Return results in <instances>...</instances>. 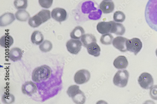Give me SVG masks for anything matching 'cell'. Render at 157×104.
Segmentation results:
<instances>
[{
    "label": "cell",
    "instance_id": "obj_2",
    "mask_svg": "<svg viewBox=\"0 0 157 104\" xmlns=\"http://www.w3.org/2000/svg\"><path fill=\"white\" fill-rule=\"evenodd\" d=\"M51 74L50 68L46 65H44L34 70L32 75V80L34 82L39 83L48 79Z\"/></svg>",
    "mask_w": 157,
    "mask_h": 104
},
{
    "label": "cell",
    "instance_id": "obj_14",
    "mask_svg": "<svg viewBox=\"0 0 157 104\" xmlns=\"http://www.w3.org/2000/svg\"><path fill=\"white\" fill-rule=\"evenodd\" d=\"M114 66L118 69H126L128 66V62L126 58L124 56H120L116 58L113 62Z\"/></svg>",
    "mask_w": 157,
    "mask_h": 104
},
{
    "label": "cell",
    "instance_id": "obj_3",
    "mask_svg": "<svg viewBox=\"0 0 157 104\" xmlns=\"http://www.w3.org/2000/svg\"><path fill=\"white\" fill-rule=\"evenodd\" d=\"M51 18L50 12L48 10L43 9L29 20V24L33 28H36Z\"/></svg>",
    "mask_w": 157,
    "mask_h": 104
},
{
    "label": "cell",
    "instance_id": "obj_29",
    "mask_svg": "<svg viewBox=\"0 0 157 104\" xmlns=\"http://www.w3.org/2000/svg\"><path fill=\"white\" fill-rule=\"evenodd\" d=\"M14 5L18 9H25L28 5V0H15Z\"/></svg>",
    "mask_w": 157,
    "mask_h": 104
},
{
    "label": "cell",
    "instance_id": "obj_33",
    "mask_svg": "<svg viewBox=\"0 0 157 104\" xmlns=\"http://www.w3.org/2000/svg\"><path fill=\"white\" fill-rule=\"evenodd\" d=\"M150 94L151 98L157 100V85L154 86L151 88Z\"/></svg>",
    "mask_w": 157,
    "mask_h": 104
},
{
    "label": "cell",
    "instance_id": "obj_7",
    "mask_svg": "<svg viewBox=\"0 0 157 104\" xmlns=\"http://www.w3.org/2000/svg\"><path fill=\"white\" fill-rule=\"evenodd\" d=\"M127 50L136 55L142 47V43L140 39L134 38L128 40L126 42Z\"/></svg>",
    "mask_w": 157,
    "mask_h": 104
},
{
    "label": "cell",
    "instance_id": "obj_34",
    "mask_svg": "<svg viewBox=\"0 0 157 104\" xmlns=\"http://www.w3.org/2000/svg\"><path fill=\"white\" fill-rule=\"evenodd\" d=\"M155 53H156V56H157V48L156 50Z\"/></svg>",
    "mask_w": 157,
    "mask_h": 104
},
{
    "label": "cell",
    "instance_id": "obj_32",
    "mask_svg": "<svg viewBox=\"0 0 157 104\" xmlns=\"http://www.w3.org/2000/svg\"><path fill=\"white\" fill-rule=\"evenodd\" d=\"M53 0H39V3L43 8L48 9L51 7L53 4Z\"/></svg>",
    "mask_w": 157,
    "mask_h": 104
},
{
    "label": "cell",
    "instance_id": "obj_25",
    "mask_svg": "<svg viewBox=\"0 0 157 104\" xmlns=\"http://www.w3.org/2000/svg\"><path fill=\"white\" fill-rule=\"evenodd\" d=\"M16 19L21 21H27L30 17L29 13L24 10H19L15 14Z\"/></svg>",
    "mask_w": 157,
    "mask_h": 104
},
{
    "label": "cell",
    "instance_id": "obj_5",
    "mask_svg": "<svg viewBox=\"0 0 157 104\" xmlns=\"http://www.w3.org/2000/svg\"><path fill=\"white\" fill-rule=\"evenodd\" d=\"M129 73L126 70H119L115 74L113 79L115 85L119 87L124 88L127 84Z\"/></svg>",
    "mask_w": 157,
    "mask_h": 104
},
{
    "label": "cell",
    "instance_id": "obj_17",
    "mask_svg": "<svg viewBox=\"0 0 157 104\" xmlns=\"http://www.w3.org/2000/svg\"><path fill=\"white\" fill-rule=\"evenodd\" d=\"M114 5L113 2L103 1L100 4V8L104 14H109L113 12L114 9Z\"/></svg>",
    "mask_w": 157,
    "mask_h": 104
},
{
    "label": "cell",
    "instance_id": "obj_13",
    "mask_svg": "<svg viewBox=\"0 0 157 104\" xmlns=\"http://www.w3.org/2000/svg\"><path fill=\"white\" fill-rule=\"evenodd\" d=\"M15 20L14 15L10 13H7L0 17V26L4 27L11 23Z\"/></svg>",
    "mask_w": 157,
    "mask_h": 104
},
{
    "label": "cell",
    "instance_id": "obj_23",
    "mask_svg": "<svg viewBox=\"0 0 157 104\" xmlns=\"http://www.w3.org/2000/svg\"><path fill=\"white\" fill-rule=\"evenodd\" d=\"M31 40L33 44L38 45L43 42L44 40V37L40 32L35 31L32 35Z\"/></svg>",
    "mask_w": 157,
    "mask_h": 104
},
{
    "label": "cell",
    "instance_id": "obj_9",
    "mask_svg": "<svg viewBox=\"0 0 157 104\" xmlns=\"http://www.w3.org/2000/svg\"><path fill=\"white\" fill-rule=\"evenodd\" d=\"M82 44L78 40L71 39L68 41L66 46L68 51L71 54L77 55L81 50Z\"/></svg>",
    "mask_w": 157,
    "mask_h": 104
},
{
    "label": "cell",
    "instance_id": "obj_35",
    "mask_svg": "<svg viewBox=\"0 0 157 104\" xmlns=\"http://www.w3.org/2000/svg\"><path fill=\"white\" fill-rule=\"evenodd\" d=\"M104 1H111L112 0H104Z\"/></svg>",
    "mask_w": 157,
    "mask_h": 104
},
{
    "label": "cell",
    "instance_id": "obj_18",
    "mask_svg": "<svg viewBox=\"0 0 157 104\" xmlns=\"http://www.w3.org/2000/svg\"><path fill=\"white\" fill-rule=\"evenodd\" d=\"M82 11L84 14H89L91 11L97 10L94 3L91 1H88L83 2L81 6Z\"/></svg>",
    "mask_w": 157,
    "mask_h": 104
},
{
    "label": "cell",
    "instance_id": "obj_20",
    "mask_svg": "<svg viewBox=\"0 0 157 104\" xmlns=\"http://www.w3.org/2000/svg\"><path fill=\"white\" fill-rule=\"evenodd\" d=\"M86 48L90 55L95 57H98L100 55L101 49L96 42L91 44Z\"/></svg>",
    "mask_w": 157,
    "mask_h": 104
},
{
    "label": "cell",
    "instance_id": "obj_26",
    "mask_svg": "<svg viewBox=\"0 0 157 104\" xmlns=\"http://www.w3.org/2000/svg\"><path fill=\"white\" fill-rule=\"evenodd\" d=\"M113 37L110 34H107L103 35L100 39L101 43L104 45H109L112 44Z\"/></svg>",
    "mask_w": 157,
    "mask_h": 104
},
{
    "label": "cell",
    "instance_id": "obj_1",
    "mask_svg": "<svg viewBox=\"0 0 157 104\" xmlns=\"http://www.w3.org/2000/svg\"><path fill=\"white\" fill-rule=\"evenodd\" d=\"M145 17L149 27L157 32V0H149L146 7Z\"/></svg>",
    "mask_w": 157,
    "mask_h": 104
},
{
    "label": "cell",
    "instance_id": "obj_10",
    "mask_svg": "<svg viewBox=\"0 0 157 104\" xmlns=\"http://www.w3.org/2000/svg\"><path fill=\"white\" fill-rule=\"evenodd\" d=\"M51 16L52 18L56 20L61 22L66 20L67 13L64 9L57 8L52 10Z\"/></svg>",
    "mask_w": 157,
    "mask_h": 104
},
{
    "label": "cell",
    "instance_id": "obj_30",
    "mask_svg": "<svg viewBox=\"0 0 157 104\" xmlns=\"http://www.w3.org/2000/svg\"><path fill=\"white\" fill-rule=\"evenodd\" d=\"M2 101L5 104H11L15 102L14 96L9 93L4 94L2 98Z\"/></svg>",
    "mask_w": 157,
    "mask_h": 104
},
{
    "label": "cell",
    "instance_id": "obj_28",
    "mask_svg": "<svg viewBox=\"0 0 157 104\" xmlns=\"http://www.w3.org/2000/svg\"><path fill=\"white\" fill-rule=\"evenodd\" d=\"M102 12L100 9L93 11L90 13L88 16V18L90 20H98L100 19L101 16Z\"/></svg>",
    "mask_w": 157,
    "mask_h": 104
},
{
    "label": "cell",
    "instance_id": "obj_31",
    "mask_svg": "<svg viewBox=\"0 0 157 104\" xmlns=\"http://www.w3.org/2000/svg\"><path fill=\"white\" fill-rule=\"evenodd\" d=\"M125 19V16L124 13L121 11L116 12L113 15L114 20L117 22H123Z\"/></svg>",
    "mask_w": 157,
    "mask_h": 104
},
{
    "label": "cell",
    "instance_id": "obj_16",
    "mask_svg": "<svg viewBox=\"0 0 157 104\" xmlns=\"http://www.w3.org/2000/svg\"><path fill=\"white\" fill-rule=\"evenodd\" d=\"M111 22L112 24V28L110 32L111 33L120 35H123L124 34L125 29L123 24L113 21Z\"/></svg>",
    "mask_w": 157,
    "mask_h": 104
},
{
    "label": "cell",
    "instance_id": "obj_12",
    "mask_svg": "<svg viewBox=\"0 0 157 104\" xmlns=\"http://www.w3.org/2000/svg\"><path fill=\"white\" fill-rule=\"evenodd\" d=\"M22 91L25 95L31 96L36 91V85L32 81H28L24 84L22 87Z\"/></svg>",
    "mask_w": 157,
    "mask_h": 104
},
{
    "label": "cell",
    "instance_id": "obj_22",
    "mask_svg": "<svg viewBox=\"0 0 157 104\" xmlns=\"http://www.w3.org/2000/svg\"><path fill=\"white\" fill-rule=\"evenodd\" d=\"M81 40L83 46L86 48L91 44L97 42L95 36L90 34L83 35Z\"/></svg>",
    "mask_w": 157,
    "mask_h": 104
},
{
    "label": "cell",
    "instance_id": "obj_6",
    "mask_svg": "<svg viewBox=\"0 0 157 104\" xmlns=\"http://www.w3.org/2000/svg\"><path fill=\"white\" fill-rule=\"evenodd\" d=\"M138 82L140 86L145 89H151L154 84L152 76L150 74L146 72L143 73L140 75Z\"/></svg>",
    "mask_w": 157,
    "mask_h": 104
},
{
    "label": "cell",
    "instance_id": "obj_11",
    "mask_svg": "<svg viewBox=\"0 0 157 104\" xmlns=\"http://www.w3.org/2000/svg\"><path fill=\"white\" fill-rule=\"evenodd\" d=\"M127 40V39L125 38L117 37L113 40V44L116 48L124 52L127 51L126 46Z\"/></svg>",
    "mask_w": 157,
    "mask_h": 104
},
{
    "label": "cell",
    "instance_id": "obj_4",
    "mask_svg": "<svg viewBox=\"0 0 157 104\" xmlns=\"http://www.w3.org/2000/svg\"><path fill=\"white\" fill-rule=\"evenodd\" d=\"M67 93L70 97L72 98L75 103H85L86 98L83 93L79 89V86L76 85L70 86L68 89Z\"/></svg>",
    "mask_w": 157,
    "mask_h": 104
},
{
    "label": "cell",
    "instance_id": "obj_27",
    "mask_svg": "<svg viewBox=\"0 0 157 104\" xmlns=\"http://www.w3.org/2000/svg\"><path fill=\"white\" fill-rule=\"evenodd\" d=\"M53 45L49 41H45L40 46L39 48L44 52H47L50 51L52 48Z\"/></svg>",
    "mask_w": 157,
    "mask_h": 104
},
{
    "label": "cell",
    "instance_id": "obj_21",
    "mask_svg": "<svg viewBox=\"0 0 157 104\" xmlns=\"http://www.w3.org/2000/svg\"><path fill=\"white\" fill-rule=\"evenodd\" d=\"M13 43V38L10 35H4L0 39V45L6 48H9Z\"/></svg>",
    "mask_w": 157,
    "mask_h": 104
},
{
    "label": "cell",
    "instance_id": "obj_24",
    "mask_svg": "<svg viewBox=\"0 0 157 104\" xmlns=\"http://www.w3.org/2000/svg\"><path fill=\"white\" fill-rule=\"evenodd\" d=\"M84 34V29L80 26H78L71 33L70 36L74 39H79Z\"/></svg>",
    "mask_w": 157,
    "mask_h": 104
},
{
    "label": "cell",
    "instance_id": "obj_19",
    "mask_svg": "<svg viewBox=\"0 0 157 104\" xmlns=\"http://www.w3.org/2000/svg\"><path fill=\"white\" fill-rule=\"evenodd\" d=\"M22 56L21 50L18 48H12L9 53V57L10 59L13 61L16 62L20 60Z\"/></svg>",
    "mask_w": 157,
    "mask_h": 104
},
{
    "label": "cell",
    "instance_id": "obj_15",
    "mask_svg": "<svg viewBox=\"0 0 157 104\" xmlns=\"http://www.w3.org/2000/svg\"><path fill=\"white\" fill-rule=\"evenodd\" d=\"M112 28L111 21L101 22L99 23L97 25V30L101 34H105L110 32Z\"/></svg>",
    "mask_w": 157,
    "mask_h": 104
},
{
    "label": "cell",
    "instance_id": "obj_8",
    "mask_svg": "<svg viewBox=\"0 0 157 104\" xmlns=\"http://www.w3.org/2000/svg\"><path fill=\"white\" fill-rule=\"evenodd\" d=\"M90 77V74L88 70H82L78 71L75 73L74 79L76 84H82L88 82Z\"/></svg>",
    "mask_w": 157,
    "mask_h": 104
}]
</instances>
